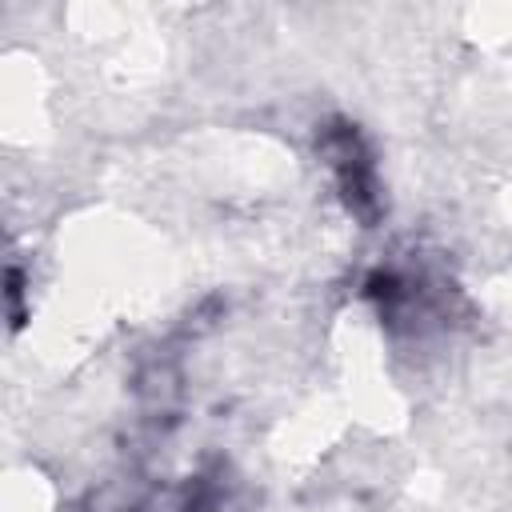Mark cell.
<instances>
[{"label":"cell","mask_w":512,"mask_h":512,"mask_svg":"<svg viewBox=\"0 0 512 512\" xmlns=\"http://www.w3.org/2000/svg\"><path fill=\"white\" fill-rule=\"evenodd\" d=\"M316 152L324 156L332 180H336V192L344 200V208L364 224L372 228L380 216H384V192H380V172H376V152L372 144L364 140V132L344 120V116H332L320 124L316 132Z\"/></svg>","instance_id":"1"},{"label":"cell","mask_w":512,"mask_h":512,"mask_svg":"<svg viewBox=\"0 0 512 512\" xmlns=\"http://www.w3.org/2000/svg\"><path fill=\"white\" fill-rule=\"evenodd\" d=\"M20 268H8V308H12V324L24 320V308H20Z\"/></svg>","instance_id":"2"}]
</instances>
